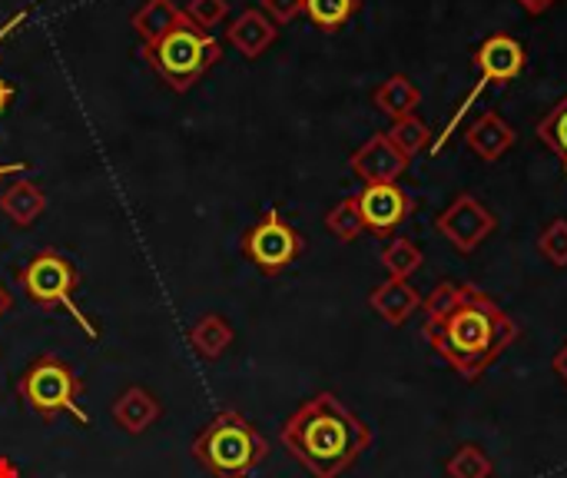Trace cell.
<instances>
[{"label":"cell","instance_id":"1","mask_svg":"<svg viewBox=\"0 0 567 478\" xmlns=\"http://www.w3.org/2000/svg\"><path fill=\"white\" fill-rule=\"evenodd\" d=\"M425 343L468 383H478L522 336L518 323L475 283L442 279L422 299Z\"/></svg>","mask_w":567,"mask_h":478},{"label":"cell","instance_id":"2","mask_svg":"<svg viewBox=\"0 0 567 478\" xmlns=\"http://www.w3.org/2000/svg\"><path fill=\"white\" fill-rule=\"evenodd\" d=\"M282 446L312 478L346 476L372 446V429L332 393L302 403L282 423Z\"/></svg>","mask_w":567,"mask_h":478},{"label":"cell","instance_id":"3","mask_svg":"<svg viewBox=\"0 0 567 478\" xmlns=\"http://www.w3.org/2000/svg\"><path fill=\"white\" fill-rule=\"evenodd\" d=\"M196 466L213 478H249L266 459V436L236 409L216 413L193 439Z\"/></svg>","mask_w":567,"mask_h":478},{"label":"cell","instance_id":"4","mask_svg":"<svg viewBox=\"0 0 567 478\" xmlns=\"http://www.w3.org/2000/svg\"><path fill=\"white\" fill-rule=\"evenodd\" d=\"M140 53L153 67V73L176 93H186L189 87H196V80L223 60L219 40L199 30L186 13L166 37H159L156 43H143Z\"/></svg>","mask_w":567,"mask_h":478},{"label":"cell","instance_id":"5","mask_svg":"<svg viewBox=\"0 0 567 478\" xmlns=\"http://www.w3.org/2000/svg\"><path fill=\"white\" fill-rule=\"evenodd\" d=\"M83 389L86 386L76 376V369L60 356H37L17 379V396L23 399V406L47 423L70 413L80 426H90V416L80 406Z\"/></svg>","mask_w":567,"mask_h":478},{"label":"cell","instance_id":"6","mask_svg":"<svg viewBox=\"0 0 567 478\" xmlns=\"http://www.w3.org/2000/svg\"><path fill=\"white\" fill-rule=\"evenodd\" d=\"M17 283H20V289L27 293V299L37 303L40 309H66L70 319H73L90 339L100 336V329H96V326L86 319V313L73 303L80 273H76V266H73L66 256H60V253H53V250H40V253L17 273Z\"/></svg>","mask_w":567,"mask_h":478},{"label":"cell","instance_id":"7","mask_svg":"<svg viewBox=\"0 0 567 478\" xmlns=\"http://www.w3.org/2000/svg\"><path fill=\"white\" fill-rule=\"evenodd\" d=\"M306 243L299 230H292L279 210H266V216L243 236V253L246 260L262 273V276H279L302 256Z\"/></svg>","mask_w":567,"mask_h":478},{"label":"cell","instance_id":"8","mask_svg":"<svg viewBox=\"0 0 567 478\" xmlns=\"http://www.w3.org/2000/svg\"><path fill=\"white\" fill-rule=\"evenodd\" d=\"M435 230L458 250V253H475L495 230L498 220L495 213L472 193L455 196L439 216H435Z\"/></svg>","mask_w":567,"mask_h":478},{"label":"cell","instance_id":"9","mask_svg":"<svg viewBox=\"0 0 567 478\" xmlns=\"http://www.w3.org/2000/svg\"><path fill=\"white\" fill-rule=\"evenodd\" d=\"M528 63V53H525V43L512 33H492L478 50H475V67L482 73V83L468 93V100L462 103V113L472 106V100L485 90V83H495V87H505L512 80H518V73L525 70Z\"/></svg>","mask_w":567,"mask_h":478},{"label":"cell","instance_id":"10","mask_svg":"<svg viewBox=\"0 0 567 478\" xmlns=\"http://www.w3.org/2000/svg\"><path fill=\"white\" fill-rule=\"evenodd\" d=\"M355 200H359V213L365 220V230H372L379 236L395 233L409 220V213L415 210V200L399 183H372Z\"/></svg>","mask_w":567,"mask_h":478},{"label":"cell","instance_id":"11","mask_svg":"<svg viewBox=\"0 0 567 478\" xmlns=\"http://www.w3.org/2000/svg\"><path fill=\"white\" fill-rule=\"evenodd\" d=\"M349 166L365 186H372V183H399L409 160L392 146V140L385 133H375L352 153Z\"/></svg>","mask_w":567,"mask_h":478},{"label":"cell","instance_id":"12","mask_svg":"<svg viewBox=\"0 0 567 478\" xmlns=\"http://www.w3.org/2000/svg\"><path fill=\"white\" fill-rule=\"evenodd\" d=\"M515 126L502 116V113H495V110H485L468 130H465V143L472 146V153L478 156V160H485V163H495V160H502L512 146H515Z\"/></svg>","mask_w":567,"mask_h":478},{"label":"cell","instance_id":"13","mask_svg":"<svg viewBox=\"0 0 567 478\" xmlns=\"http://www.w3.org/2000/svg\"><path fill=\"white\" fill-rule=\"evenodd\" d=\"M276 37H279V27H276L262 10H256V7L243 10V13L226 27V40H229L246 60L262 57V53L276 43Z\"/></svg>","mask_w":567,"mask_h":478},{"label":"cell","instance_id":"14","mask_svg":"<svg viewBox=\"0 0 567 478\" xmlns=\"http://www.w3.org/2000/svg\"><path fill=\"white\" fill-rule=\"evenodd\" d=\"M369 306L389 323V326H405L419 309H422V293L409 279H385L369 293Z\"/></svg>","mask_w":567,"mask_h":478},{"label":"cell","instance_id":"15","mask_svg":"<svg viewBox=\"0 0 567 478\" xmlns=\"http://www.w3.org/2000/svg\"><path fill=\"white\" fill-rule=\"evenodd\" d=\"M159 413H163L159 399H156L150 389H143V386L123 389L120 399L113 403V423H116L123 433H130V436H143V433L159 419Z\"/></svg>","mask_w":567,"mask_h":478},{"label":"cell","instance_id":"16","mask_svg":"<svg viewBox=\"0 0 567 478\" xmlns=\"http://www.w3.org/2000/svg\"><path fill=\"white\" fill-rule=\"evenodd\" d=\"M0 210L13 226H33L40 220V213L47 210V193L40 190V183L30 180H13L3 193H0Z\"/></svg>","mask_w":567,"mask_h":478},{"label":"cell","instance_id":"17","mask_svg":"<svg viewBox=\"0 0 567 478\" xmlns=\"http://www.w3.org/2000/svg\"><path fill=\"white\" fill-rule=\"evenodd\" d=\"M372 103H375V110H379V113H385V116H392V120H402V116H412V113L419 110V103H422V90L412 83V77H405V73H392L385 83H379V87H375Z\"/></svg>","mask_w":567,"mask_h":478},{"label":"cell","instance_id":"18","mask_svg":"<svg viewBox=\"0 0 567 478\" xmlns=\"http://www.w3.org/2000/svg\"><path fill=\"white\" fill-rule=\"evenodd\" d=\"M179 17H183V10L173 0H146L130 17V23H133V30L140 33L143 43H156L159 37H166L179 23Z\"/></svg>","mask_w":567,"mask_h":478},{"label":"cell","instance_id":"19","mask_svg":"<svg viewBox=\"0 0 567 478\" xmlns=\"http://www.w3.org/2000/svg\"><path fill=\"white\" fill-rule=\"evenodd\" d=\"M229 343H233V326L216 313L196 319L189 329V346L199 359H219L229 349Z\"/></svg>","mask_w":567,"mask_h":478},{"label":"cell","instance_id":"20","mask_svg":"<svg viewBox=\"0 0 567 478\" xmlns=\"http://www.w3.org/2000/svg\"><path fill=\"white\" fill-rule=\"evenodd\" d=\"M385 136L392 140V146H395L405 160H412V156H419L422 150L432 146V130H429V123L419 120L415 113H412V116H402V120H392V130H389Z\"/></svg>","mask_w":567,"mask_h":478},{"label":"cell","instance_id":"21","mask_svg":"<svg viewBox=\"0 0 567 478\" xmlns=\"http://www.w3.org/2000/svg\"><path fill=\"white\" fill-rule=\"evenodd\" d=\"M445 472H449V478H492L495 476V462L482 446L465 443L452 452V459L445 462Z\"/></svg>","mask_w":567,"mask_h":478},{"label":"cell","instance_id":"22","mask_svg":"<svg viewBox=\"0 0 567 478\" xmlns=\"http://www.w3.org/2000/svg\"><path fill=\"white\" fill-rule=\"evenodd\" d=\"M326 230L339 240V243H352L365 233V220L359 213V200L346 196L339 200L329 213H326Z\"/></svg>","mask_w":567,"mask_h":478},{"label":"cell","instance_id":"23","mask_svg":"<svg viewBox=\"0 0 567 478\" xmlns=\"http://www.w3.org/2000/svg\"><path fill=\"white\" fill-rule=\"evenodd\" d=\"M422 263H425V253H422L412 240H405V236H395V240L382 250V266L389 269L392 279H409L412 273L422 269Z\"/></svg>","mask_w":567,"mask_h":478},{"label":"cell","instance_id":"24","mask_svg":"<svg viewBox=\"0 0 567 478\" xmlns=\"http://www.w3.org/2000/svg\"><path fill=\"white\" fill-rule=\"evenodd\" d=\"M359 10V0H306V17L326 30V33H336L342 30Z\"/></svg>","mask_w":567,"mask_h":478},{"label":"cell","instance_id":"25","mask_svg":"<svg viewBox=\"0 0 567 478\" xmlns=\"http://www.w3.org/2000/svg\"><path fill=\"white\" fill-rule=\"evenodd\" d=\"M538 140L542 143H548L558 156H561V163H565V173H567V93L542 116V123H538Z\"/></svg>","mask_w":567,"mask_h":478},{"label":"cell","instance_id":"26","mask_svg":"<svg viewBox=\"0 0 567 478\" xmlns=\"http://www.w3.org/2000/svg\"><path fill=\"white\" fill-rule=\"evenodd\" d=\"M538 250H542V256H545L551 266L565 269L567 266V220H555V223H548V230H545V233H542V240H538Z\"/></svg>","mask_w":567,"mask_h":478},{"label":"cell","instance_id":"27","mask_svg":"<svg viewBox=\"0 0 567 478\" xmlns=\"http://www.w3.org/2000/svg\"><path fill=\"white\" fill-rule=\"evenodd\" d=\"M183 13H186L199 30L213 33V27H219V23L226 20L229 3H226V0H189Z\"/></svg>","mask_w":567,"mask_h":478},{"label":"cell","instance_id":"28","mask_svg":"<svg viewBox=\"0 0 567 478\" xmlns=\"http://www.w3.org/2000/svg\"><path fill=\"white\" fill-rule=\"evenodd\" d=\"M262 13L279 27V23H292L299 13H306V0H259Z\"/></svg>","mask_w":567,"mask_h":478},{"label":"cell","instance_id":"29","mask_svg":"<svg viewBox=\"0 0 567 478\" xmlns=\"http://www.w3.org/2000/svg\"><path fill=\"white\" fill-rule=\"evenodd\" d=\"M551 366H555V373H558V379L567 386V343L555 353V359H551Z\"/></svg>","mask_w":567,"mask_h":478},{"label":"cell","instance_id":"30","mask_svg":"<svg viewBox=\"0 0 567 478\" xmlns=\"http://www.w3.org/2000/svg\"><path fill=\"white\" fill-rule=\"evenodd\" d=\"M532 17H538V13H545L548 7H555V0H518Z\"/></svg>","mask_w":567,"mask_h":478},{"label":"cell","instance_id":"31","mask_svg":"<svg viewBox=\"0 0 567 478\" xmlns=\"http://www.w3.org/2000/svg\"><path fill=\"white\" fill-rule=\"evenodd\" d=\"M0 478H20L17 462H13V459H7V456H0Z\"/></svg>","mask_w":567,"mask_h":478},{"label":"cell","instance_id":"32","mask_svg":"<svg viewBox=\"0 0 567 478\" xmlns=\"http://www.w3.org/2000/svg\"><path fill=\"white\" fill-rule=\"evenodd\" d=\"M10 100H13V87L7 80H0V113L10 106Z\"/></svg>","mask_w":567,"mask_h":478},{"label":"cell","instance_id":"33","mask_svg":"<svg viewBox=\"0 0 567 478\" xmlns=\"http://www.w3.org/2000/svg\"><path fill=\"white\" fill-rule=\"evenodd\" d=\"M10 306H13V296H10V293H7V286L0 283V319L10 313Z\"/></svg>","mask_w":567,"mask_h":478},{"label":"cell","instance_id":"34","mask_svg":"<svg viewBox=\"0 0 567 478\" xmlns=\"http://www.w3.org/2000/svg\"><path fill=\"white\" fill-rule=\"evenodd\" d=\"M23 170H27V163H0V180L10 173H23Z\"/></svg>","mask_w":567,"mask_h":478},{"label":"cell","instance_id":"35","mask_svg":"<svg viewBox=\"0 0 567 478\" xmlns=\"http://www.w3.org/2000/svg\"><path fill=\"white\" fill-rule=\"evenodd\" d=\"M23 17H27V13H13V17H10V20H7V23L0 27V40H3V37H7V33H10V30H13V27H17V23L23 20Z\"/></svg>","mask_w":567,"mask_h":478}]
</instances>
